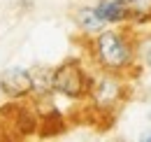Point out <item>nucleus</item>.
<instances>
[{
	"label": "nucleus",
	"instance_id": "obj_1",
	"mask_svg": "<svg viewBox=\"0 0 151 142\" xmlns=\"http://www.w3.org/2000/svg\"><path fill=\"white\" fill-rule=\"evenodd\" d=\"M88 51L100 70L126 75L135 65V37L128 28H105L93 35Z\"/></svg>",
	"mask_w": 151,
	"mask_h": 142
},
{
	"label": "nucleus",
	"instance_id": "obj_2",
	"mask_svg": "<svg viewBox=\"0 0 151 142\" xmlns=\"http://www.w3.org/2000/svg\"><path fill=\"white\" fill-rule=\"evenodd\" d=\"M40 109L28 100H9L0 107V140H23L37 133Z\"/></svg>",
	"mask_w": 151,
	"mask_h": 142
},
{
	"label": "nucleus",
	"instance_id": "obj_3",
	"mask_svg": "<svg viewBox=\"0 0 151 142\" xmlns=\"http://www.w3.org/2000/svg\"><path fill=\"white\" fill-rule=\"evenodd\" d=\"M93 75L81 58H68L54 68V93L68 100H88Z\"/></svg>",
	"mask_w": 151,
	"mask_h": 142
},
{
	"label": "nucleus",
	"instance_id": "obj_4",
	"mask_svg": "<svg viewBox=\"0 0 151 142\" xmlns=\"http://www.w3.org/2000/svg\"><path fill=\"white\" fill-rule=\"evenodd\" d=\"M126 93L128 91H126V82L121 72L100 70V75H93L88 103L98 114H112L126 100Z\"/></svg>",
	"mask_w": 151,
	"mask_h": 142
},
{
	"label": "nucleus",
	"instance_id": "obj_5",
	"mask_svg": "<svg viewBox=\"0 0 151 142\" xmlns=\"http://www.w3.org/2000/svg\"><path fill=\"white\" fill-rule=\"evenodd\" d=\"M33 91V77L28 68L12 65L0 75V93L7 100H30Z\"/></svg>",
	"mask_w": 151,
	"mask_h": 142
},
{
	"label": "nucleus",
	"instance_id": "obj_6",
	"mask_svg": "<svg viewBox=\"0 0 151 142\" xmlns=\"http://www.w3.org/2000/svg\"><path fill=\"white\" fill-rule=\"evenodd\" d=\"M30 77H33L30 100L35 105L47 103L54 96V68H49V65H35V68H30Z\"/></svg>",
	"mask_w": 151,
	"mask_h": 142
},
{
	"label": "nucleus",
	"instance_id": "obj_7",
	"mask_svg": "<svg viewBox=\"0 0 151 142\" xmlns=\"http://www.w3.org/2000/svg\"><path fill=\"white\" fill-rule=\"evenodd\" d=\"M98 17L107 26H126L130 23V5L123 0H98L93 5Z\"/></svg>",
	"mask_w": 151,
	"mask_h": 142
},
{
	"label": "nucleus",
	"instance_id": "obj_8",
	"mask_svg": "<svg viewBox=\"0 0 151 142\" xmlns=\"http://www.w3.org/2000/svg\"><path fill=\"white\" fill-rule=\"evenodd\" d=\"M75 23H77V28L81 30V35H86V37H93V35H98L100 30L107 28V23L98 17L95 7H91V5H84V7L77 9Z\"/></svg>",
	"mask_w": 151,
	"mask_h": 142
},
{
	"label": "nucleus",
	"instance_id": "obj_9",
	"mask_svg": "<svg viewBox=\"0 0 151 142\" xmlns=\"http://www.w3.org/2000/svg\"><path fill=\"white\" fill-rule=\"evenodd\" d=\"M65 130V117L63 112H58L56 107H49V109H40V128L37 133L42 138H51Z\"/></svg>",
	"mask_w": 151,
	"mask_h": 142
},
{
	"label": "nucleus",
	"instance_id": "obj_10",
	"mask_svg": "<svg viewBox=\"0 0 151 142\" xmlns=\"http://www.w3.org/2000/svg\"><path fill=\"white\" fill-rule=\"evenodd\" d=\"M130 23L151 21V0H130Z\"/></svg>",
	"mask_w": 151,
	"mask_h": 142
},
{
	"label": "nucleus",
	"instance_id": "obj_11",
	"mask_svg": "<svg viewBox=\"0 0 151 142\" xmlns=\"http://www.w3.org/2000/svg\"><path fill=\"white\" fill-rule=\"evenodd\" d=\"M144 65H149V68H151V47L144 49Z\"/></svg>",
	"mask_w": 151,
	"mask_h": 142
},
{
	"label": "nucleus",
	"instance_id": "obj_12",
	"mask_svg": "<svg viewBox=\"0 0 151 142\" xmlns=\"http://www.w3.org/2000/svg\"><path fill=\"white\" fill-rule=\"evenodd\" d=\"M142 140H144V142H151V133H149V135H144Z\"/></svg>",
	"mask_w": 151,
	"mask_h": 142
},
{
	"label": "nucleus",
	"instance_id": "obj_13",
	"mask_svg": "<svg viewBox=\"0 0 151 142\" xmlns=\"http://www.w3.org/2000/svg\"><path fill=\"white\" fill-rule=\"evenodd\" d=\"M123 2H130V0H123Z\"/></svg>",
	"mask_w": 151,
	"mask_h": 142
}]
</instances>
